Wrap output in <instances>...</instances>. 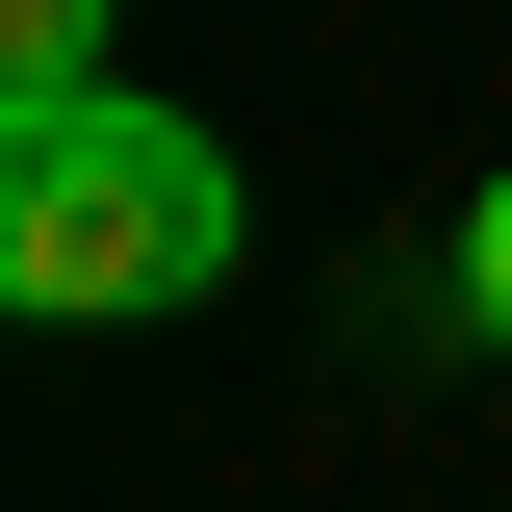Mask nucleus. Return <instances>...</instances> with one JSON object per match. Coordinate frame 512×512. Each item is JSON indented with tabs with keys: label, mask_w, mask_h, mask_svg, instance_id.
<instances>
[{
	"label": "nucleus",
	"mask_w": 512,
	"mask_h": 512,
	"mask_svg": "<svg viewBox=\"0 0 512 512\" xmlns=\"http://www.w3.org/2000/svg\"><path fill=\"white\" fill-rule=\"evenodd\" d=\"M0 282L52 333H128V308H205L231 282V154H205L180 103H26L0 128Z\"/></svg>",
	"instance_id": "1"
},
{
	"label": "nucleus",
	"mask_w": 512,
	"mask_h": 512,
	"mask_svg": "<svg viewBox=\"0 0 512 512\" xmlns=\"http://www.w3.org/2000/svg\"><path fill=\"white\" fill-rule=\"evenodd\" d=\"M0 103H103V0H0Z\"/></svg>",
	"instance_id": "2"
},
{
	"label": "nucleus",
	"mask_w": 512,
	"mask_h": 512,
	"mask_svg": "<svg viewBox=\"0 0 512 512\" xmlns=\"http://www.w3.org/2000/svg\"><path fill=\"white\" fill-rule=\"evenodd\" d=\"M461 333H487V359H512V180L461 205Z\"/></svg>",
	"instance_id": "3"
}]
</instances>
